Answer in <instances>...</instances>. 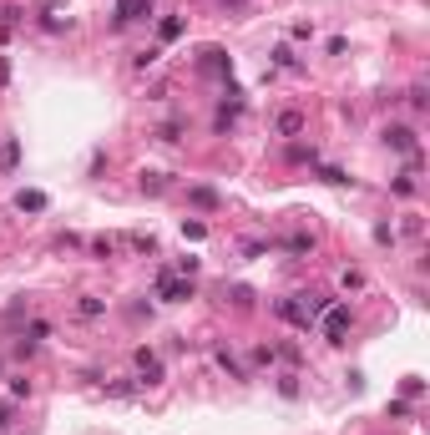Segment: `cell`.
Listing matches in <instances>:
<instances>
[{
    "label": "cell",
    "mask_w": 430,
    "mask_h": 435,
    "mask_svg": "<svg viewBox=\"0 0 430 435\" xmlns=\"http://www.w3.org/2000/svg\"><path fill=\"white\" fill-rule=\"evenodd\" d=\"M147 10H152V0H116V25H132V21H142V16H147Z\"/></svg>",
    "instance_id": "3"
},
{
    "label": "cell",
    "mask_w": 430,
    "mask_h": 435,
    "mask_svg": "<svg viewBox=\"0 0 430 435\" xmlns=\"http://www.w3.org/2000/svg\"><path fill=\"white\" fill-rule=\"evenodd\" d=\"M112 248H116L112 238H97V243H91V253H97V259H112Z\"/></svg>",
    "instance_id": "15"
},
{
    "label": "cell",
    "mask_w": 430,
    "mask_h": 435,
    "mask_svg": "<svg viewBox=\"0 0 430 435\" xmlns=\"http://www.w3.org/2000/svg\"><path fill=\"white\" fill-rule=\"evenodd\" d=\"M157 293H162L167 304H182V299H192V284H188V278H173V274H162V278H157Z\"/></svg>",
    "instance_id": "2"
},
{
    "label": "cell",
    "mask_w": 430,
    "mask_h": 435,
    "mask_svg": "<svg viewBox=\"0 0 430 435\" xmlns=\"http://www.w3.org/2000/svg\"><path fill=\"white\" fill-rule=\"evenodd\" d=\"M137 375H142V385H157L162 380V360L152 350H137Z\"/></svg>",
    "instance_id": "4"
},
{
    "label": "cell",
    "mask_w": 430,
    "mask_h": 435,
    "mask_svg": "<svg viewBox=\"0 0 430 435\" xmlns=\"http://www.w3.org/2000/svg\"><path fill=\"white\" fill-rule=\"evenodd\" d=\"M101 309H107V304H101V299H97V293H86V299H81V319H97Z\"/></svg>",
    "instance_id": "11"
},
{
    "label": "cell",
    "mask_w": 430,
    "mask_h": 435,
    "mask_svg": "<svg viewBox=\"0 0 430 435\" xmlns=\"http://www.w3.org/2000/svg\"><path fill=\"white\" fill-rule=\"evenodd\" d=\"M273 309H279V319H289V324L309 329V319H304V309H299V299H279V304H273Z\"/></svg>",
    "instance_id": "5"
},
{
    "label": "cell",
    "mask_w": 430,
    "mask_h": 435,
    "mask_svg": "<svg viewBox=\"0 0 430 435\" xmlns=\"http://www.w3.org/2000/svg\"><path fill=\"white\" fill-rule=\"evenodd\" d=\"M16 208L21 213H41L46 208V193H16Z\"/></svg>",
    "instance_id": "7"
},
{
    "label": "cell",
    "mask_w": 430,
    "mask_h": 435,
    "mask_svg": "<svg viewBox=\"0 0 430 435\" xmlns=\"http://www.w3.org/2000/svg\"><path fill=\"white\" fill-rule=\"evenodd\" d=\"M192 202H198V208H218V193H213V187H192V193H188Z\"/></svg>",
    "instance_id": "9"
},
{
    "label": "cell",
    "mask_w": 430,
    "mask_h": 435,
    "mask_svg": "<svg viewBox=\"0 0 430 435\" xmlns=\"http://www.w3.org/2000/svg\"><path fill=\"white\" fill-rule=\"evenodd\" d=\"M177 36H182V21L167 16V21H162V41H177Z\"/></svg>",
    "instance_id": "13"
},
{
    "label": "cell",
    "mask_w": 430,
    "mask_h": 435,
    "mask_svg": "<svg viewBox=\"0 0 430 435\" xmlns=\"http://www.w3.org/2000/svg\"><path fill=\"white\" fill-rule=\"evenodd\" d=\"M324 334H329V344H340L349 334V309L344 304H329V309H324Z\"/></svg>",
    "instance_id": "1"
},
{
    "label": "cell",
    "mask_w": 430,
    "mask_h": 435,
    "mask_svg": "<svg viewBox=\"0 0 430 435\" xmlns=\"http://www.w3.org/2000/svg\"><path fill=\"white\" fill-rule=\"evenodd\" d=\"M299 127H304V117H299V111H283V117H279V132H283V137H294Z\"/></svg>",
    "instance_id": "10"
},
{
    "label": "cell",
    "mask_w": 430,
    "mask_h": 435,
    "mask_svg": "<svg viewBox=\"0 0 430 435\" xmlns=\"http://www.w3.org/2000/svg\"><path fill=\"white\" fill-rule=\"evenodd\" d=\"M385 142L395 147V152H410V147H415V132H410V127H390V132H385Z\"/></svg>",
    "instance_id": "6"
},
{
    "label": "cell",
    "mask_w": 430,
    "mask_h": 435,
    "mask_svg": "<svg viewBox=\"0 0 430 435\" xmlns=\"http://www.w3.org/2000/svg\"><path fill=\"white\" fill-rule=\"evenodd\" d=\"M218 365H223V369H228V375H233V380H249V369H243L238 360H233V354H228V350H218Z\"/></svg>",
    "instance_id": "8"
},
{
    "label": "cell",
    "mask_w": 430,
    "mask_h": 435,
    "mask_svg": "<svg viewBox=\"0 0 430 435\" xmlns=\"http://www.w3.org/2000/svg\"><path fill=\"white\" fill-rule=\"evenodd\" d=\"M162 187H167L162 172H142V193H162Z\"/></svg>",
    "instance_id": "12"
},
{
    "label": "cell",
    "mask_w": 430,
    "mask_h": 435,
    "mask_svg": "<svg viewBox=\"0 0 430 435\" xmlns=\"http://www.w3.org/2000/svg\"><path fill=\"white\" fill-rule=\"evenodd\" d=\"M10 420H16V400H0V430H10Z\"/></svg>",
    "instance_id": "14"
}]
</instances>
